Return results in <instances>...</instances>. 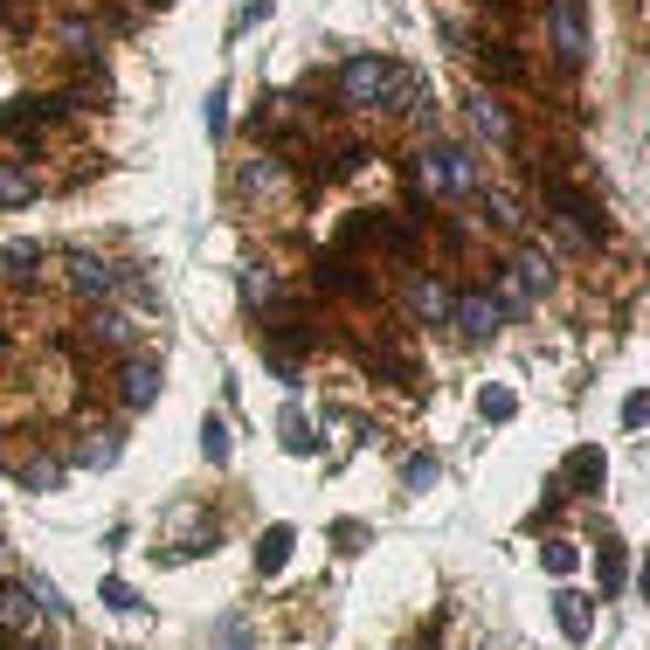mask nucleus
Here are the masks:
<instances>
[{
    "label": "nucleus",
    "mask_w": 650,
    "mask_h": 650,
    "mask_svg": "<svg viewBox=\"0 0 650 650\" xmlns=\"http://www.w3.org/2000/svg\"><path fill=\"white\" fill-rule=\"evenodd\" d=\"M603 471H609V463H603V450H582V457H575V478H582L588 491H603Z\"/></svg>",
    "instance_id": "4be33fe9"
},
{
    "label": "nucleus",
    "mask_w": 650,
    "mask_h": 650,
    "mask_svg": "<svg viewBox=\"0 0 650 650\" xmlns=\"http://www.w3.org/2000/svg\"><path fill=\"white\" fill-rule=\"evenodd\" d=\"M70 291L90 298V305H111L118 298V264H104V256H70Z\"/></svg>",
    "instance_id": "423d86ee"
},
{
    "label": "nucleus",
    "mask_w": 650,
    "mask_h": 650,
    "mask_svg": "<svg viewBox=\"0 0 650 650\" xmlns=\"http://www.w3.org/2000/svg\"><path fill=\"white\" fill-rule=\"evenodd\" d=\"M450 326L463 332V347H484L491 332L505 326V305L491 291H463V298H450Z\"/></svg>",
    "instance_id": "7ed1b4c3"
},
{
    "label": "nucleus",
    "mask_w": 650,
    "mask_h": 650,
    "mask_svg": "<svg viewBox=\"0 0 650 650\" xmlns=\"http://www.w3.org/2000/svg\"><path fill=\"white\" fill-rule=\"evenodd\" d=\"M512 408H519V395H512V387H484V395H478V415H484V423H505Z\"/></svg>",
    "instance_id": "aec40b11"
},
{
    "label": "nucleus",
    "mask_w": 650,
    "mask_h": 650,
    "mask_svg": "<svg viewBox=\"0 0 650 650\" xmlns=\"http://www.w3.org/2000/svg\"><path fill=\"white\" fill-rule=\"evenodd\" d=\"M554 622H561V630H567V637L582 643V637H588V595L561 588V595H554Z\"/></svg>",
    "instance_id": "4468645a"
},
{
    "label": "nucleus",
    "mask_w": 650,
    "mask_h": 650,
    "mask_svg": "<svg viewBox=\"0 0 650 650\" xmlns=\"http://www.w3.org/2000/svg\"><path fill=\"white\" fill-rule=\"evenodd\" d=\"M243 298H249L256 311H270V305H277V277H270V264H243Z\"/></svg>",
    "instance_id": "dca6fc26"
},
{
    "label": "nucleus",
    "mask_w": 650,
    "mask_h": 650,
    "mask_svg": "<svg viewBox=\"0 0 650 650\" xmlns=\"http://www.w3.org/2000/svg\"><path fill=\"white\" fill-rule=\"evenodd\" d=\"M29 194H35V180H29V173H21V167H0V207H21Z\"/></svg>",
    "instance_id": "a211bd4d"
},
{
    "label": "nucleus",
    "mask_w": 650,
    "mask_h": 650,
    "mask_svg": "<svg viewBox=\"0 0 650 650\" xmlns=\"http://www.w3.org/2000/svg\"><path fill=\"white\" fill-rule=\"evenodd\" d=\"M35 264H42L35 243H14V249H8V277H35Z\"/></svg>",
    "instance_id": "b1692460"
},
{
    "label": "nucleus",
    "mask_w": 650,
    "mask_h": 650,
    "mask_svg": "<svg viewBox=\"0 0 650 650\" xmlns=\"http://www.w3.org/2000/svg\"><path fill=\"white\" fill-rule=\"evenodd\" d=\"M402 478H408V491H429V484H436V457H408Z\"/></svg>",
    "instance_id": "393cba45"
},
{
    "label": "nucleus",
    "mask_w": 650,
    "mask_h": 650,
    "mask_svg": "<svg viewBox=\"0 0 650 650\" xmlns=\"http://www.w3.org/2000/svg\"><path fill=\"white\" fill-rule=\"evenodd\" d=\"M90 340L97 347H132L139 340V319H132V311H118V305H97L90 311Z\"/></svg>",
    "instance_id": "1a4fd4ad"
},
{
    "label": "nucleus",
    "mask_w": 650,
    "mask_h": 650,
    "mask_svg": "<svg viewBox=\"0 0 650 650\" xmlns=\"http://www.w3.org/2000/svg\"><path fill=\"white\" fill-rule=\"evenodd\" d=\"M118 402L125 408H152V402H160V360H152V353H132L118 367Z\"/></svg>",
    "instance_id": "0eeeda50"
},
{
    "label": "nucleus",
    "mask_w": 650,
    "mask_h": 650,
    "mask_svg": "<svg viewBox=\"0 0 650 650\" xmlns=\"http://www.w3.org/2000/svg\"><path fill=\"white\" fill-rule=\"evenodd\" d=\"M408 311H415V319H423V326H444L450 319V291H444V284H415V291H408Z\"/></svg>",
    "instance_id": "ddd939ff"
},
{
    "label": "nucleus",
    "mask_w": 650,
    "mask_h": 650,
    "mask_svg": "<svg viewBox=\"0 0 650 650\" xmlns=\"http://www.w3.org/2000/svg\"><path fill=\"white\" fill-rule=\"evenodd\" d=\"M505 284H512L519 298H547V291H554V264H547V249H519Z\"/></svg>",
    "instance_id": "6e6552de"
},
{
    "label": "nucleus",
    "mask_w": 650,
    "mask_h": 650,
    "mask_svg": "<svg viewBox=\"0 0 650 650\" xmlns=\"http://www.w3.org/2000/svg\"><path fill=\"white\" fill-rule=\"evenodd\" d=\"M0 622L21 637V643H42V630H49V609L35 603V588L29 582H14L8 595H0Z\"/></svg>",
    "instance_id": "39448f33"
},
{
    "label": "nucleus",
    "mask_w": 650,
    "mask_h": 650,
    "mask_svg": "<svg viewBox=\"0 0 650 650\" xmlns=\"http://www.w3.org/2000/svg\"><path fill=\"white\" fill-rule=\"evenodd\" d=\"M643 415H650V402H643V395L622 402V423H630V429H643Z\"/></svg>",
    "instance_id": "cd10ccee"
},
{
    "label": "nucleus",
    "mask_w": 650,
    "mask_h": 650,
    "mask_svg": "<svg viewBox=\"0 0 650 650\" xmlns=\"http://www.w3.org/2000/svg\"><path fill=\"white\" fill-rule=\"evenodd\" d=\"M118 450H125V436H118V429H84V444H76V463H84V471H111Z\"/></svg>",
    "instance_id": "9d476101"
},
{
    "label": "nucleus",
    "mask_w": 650,
    "mask_h": 650,
    "mask_svg": "<svg viewBox=\"0 0 650 650\" xmlns=\"http://www.w3.org/2000/svg\"><path fill=\"white\" fill-rule=\"evenodd\" d=\"M540 561H547V575H567V567H575V540H547Z\"/></svg>",
    "instance_id": "412c9836"
},
{
    "label": "nucleus",
    "mask_w": 650,
    "mask_h": 650,
    "mask_svg": "<svg viewBox=\"0 0 650 650\" xmlns=\"http://www.w3.org/2000/svg\"><path fill=\"white\" fill-rule=\"evenodd\" d=\"M463 104H471V118L484 125V139H512V118L499 111V97H491V90H471Z\"/></svg>",
    "instance_id": "2eb2a0df"
},
{
    "label": "nucleus",
    "mask_w": 650,
    "mask_h": 650,
    "mask_svg": "<svg viewBox=\"0 0 650 650\" xmlns=\"http://www.w3.org/2000/svg\"><path fill=\"white\" fill-rule=\"evenodd\" d=\"M21 650H49V643H21Z\"/></svg>",
    "instance_id": "c85d7f7f"
},
{
    "label": "nucleus",
    "mask_w": 650,
    "mask_h": 650,
    "mask_svg": "<svg viewBox=\"0 0 650 650\" xmlns=\"http://www.w3.org/2000/svg\"><path fill=\"white\" fill-rule=\"evenodd\" d=\"M547 42H554V56H561L567 70L588 56V21H582L575 0H554V8H547Z\"/></svg>",
    "instance_id": "20e7f679"
},
{
    "label": "nucleus",
    "mask_w": 650,
    "mask_h": 650,
    "mask_svg": "<svg viewBox=\"0 0 650 650\" xmlns=\"http://www.w3.org/2000/svg\"><path fill=\"white\" fill-rule=\"evenodd\" d=\"M222 104H228V97L215 90V97H207V111H201V118H207V139H222V125H228V111H222Z\"/></svg>",
    "instance_id": "bb28decb"
},
{
    "label": "nucleus",
    "mask_w": 650,
    "mask_h": 650,
    "mask_svg": "<svg viewBox=\"0 0 650 650\" xmlns=\"http://www.w3.org/2000/svg\"><path fill=\"white\" fill-rule=\"evenodd\" d=\"M97 595H104V603H111V609H139V595H132V588H125L118 575H111V582H104Z\"/></svg>",
    "instance_id": "a878e982"
},
{
    "label": "nucleus",
    "mask_w": 650,
    "mask_h": 650,
    "mask_svg": "<svg viewBox=\"0 0 650 650\" xmlns=\"http://www.w3.org/2000/svg\"><path fill=\"white\" fill-rule=\"evenodd\" d=\"M616 588H622V547L603 540V595H616Z\"/></svg>",
    "instance_id": "5701e85b"
},
{
    "label": "nucleus",
    "mask_w": 650,
    "mask_h": 650,
    "mask_svg": "<svg viewBox=\"0 0 650 650\" xmlns=\"http://www.w3.org/2000/svg\"><path fill=\"white\" fill-rule=\"evenodd\" d=\"M408 90H415V84H408V70H402V63H387V56H353V63L340 70V97L360 104V111H395Z\"/></svg>",
    "instance_id": "f257e3e1"
},
{
    "label": "nucleus",
    "mask_w": 650,
    "mask_h": 650,
    "mask_svg": "<svg viewBox=\"0 0 650 650\" xmlns=\"http://www.w3.org/2000/svg\"><path fill=\"white\" fill-rule=\"evenodd\" d=\"M201 457H207V463L228 457V423H222V415H207V423H201Z\"/></svg>",
    "instance_id": "6ab92c4d"
},
{
    "label": "nucleus",
    "mask_w": 650,
    "mask_h": 650,
    "mask_svg": "<svg viewBox=\"0 0 650 650\" xmlns=\"http://www.w3.org/2000/svg\"><path fill=\"white\" fill-rule=\"evenodd\" d=\"M291 547H298L291 526H264V540H256V575H277V567L291 561Z\"/></svg>",
    "instance_id": "9b49d317"
},
{
    "label": "nucleus",
    "mask_w": 650,
    "mask_h": 650,
    "mask_svg": "<svg viewBox=\"0 0 650 650\" xmlns=\"http://www.w3.org/2000/svg\"><path fill=\"white\" fill-rule=\"evenodd\" d=\"M21 484H29V491H56L63 484V463L56 457H29V463H21Z\"/></svg>",
    "instance_id": "f3484780"
},
{
    "label": "nucleus",
    "mask_w": 650,
    "mask_h": 650,
    "mask_svg": "<svg viewBox=\"0 0 650 650\" xmlns=\"http://www.w3.org/2000/svg\"><path fill=\"white\" fill-rule=\"evenodd\" d=\"M277 444L291 450V457H311V450H319V436H311V423H305V408H298V402L277 415Z\"/></svg>",
    "instance_id": "f8f14e48"
},
{
    "label": "nucleus",
    "mask_w": 650,
    "mask_h": 650,
    "mask_svg": "<svg viewBox=\"0 0 650 650\" xmlns=\"http://www.w3.org/2000/svg\"><path fill=\"white\" fill-rule=\"evenodd\" d=\"M415 180H423L429 194H471L478 160H471V146H429L423 160H415Z\"/></svg>",
    "instance_id": "f03ea898"
}]
</instances>
